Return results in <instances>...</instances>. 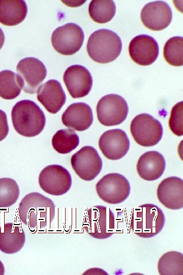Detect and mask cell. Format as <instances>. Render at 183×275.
Returning a JSON list of instances; mask_svg holds the SVG:
<instances>
[{
  "mask_svg": "<svg viewBox=\"0 0 183 275\" xmlns=\"http://www.w3.org/2000/svg\"><path fill=\"white\" fill-rule=\"evenodd\" d=\"M55 206L49 198L36 192L26 195L19 205L21 222L31 229L46 227L55 217Z\"/></svg>",
  "mask_w": 183,
  "mask_h": 275,
  "instance_id": "obj_1",
  "label": "cell"
},
{
  "mask_svg": "<svg viewBox=\"0 0 183 275\" xmlns=\"http://www.w3.org/2000/svg\"><path fill=\"white\" fill-rule=\"evenodd\" d=\"M11 117L15 130L26 137L38 135L46 123L43 111L30 100H22L17 102L12 108Z\"/></svg>",
  "mask_w": 183,
  "mask_h": 275,
  "instance_id": "obj_2",
  "label": "cell"
},
{
  "mask_svg": "<svg viewBox=\"0 0 183 275\" xmlns=\"http://www.w3.org/2000/svg\"><path fill=\"white\" fill-rule=\"evenodd\" d=\"M122 43L115 32L100 29L89 36L86 45L89 57L99 63H108L115 60L120 53Z\"/></svg>",
  "mask_w": 183,
  "mask_h": 275,
  "instance_id": "obj_3",
  "label": "cell"
},
{
  "mask_svg": "<svg viewBox=\"0 0 183 275\" xmlns=\"http://www.w3.org/2000/svg\"><path fill=\"white\" fill-rule=\"evenodd\" d=\"M165 218L163 211L152 204L141 205L133 209L130 227L137 236L149 238L159 234L163 229Z\"/></svg>",
  "mask_w": 183,
  "mask_h": 275,
  "instance_id": "obj_4",
  "label": "cell"
},
{
  "mask_svg": "<svg viewBox=\"0 0 183 275\" xmlns=\"http://www.w3.org/2000/svg\"><path fill=\"white\" fill-rule=\"evenodd\" d=\"M83 226L90 236L104 239L115 232V219L111 210L102 205L91 207L87 211Z\"/></svg>",
  "mask_w": 183,
  "mask_h": 275,
  "instance_id": "obj_5",
  "label": "cell"
},
{
  "mask_svg": "<svg viewBox=\"0 0 183 275\" xmlns=\"http://www.w3.org/2000/svg\"><path fill=\"white\" fill-rule=\"evenodd\" d=\"M130 130L135 142L144 147L157 144L161 140L163 132L161 123L145 113L138 115L132 120Z\"/></svg>",
  "mask_w": 183,
  "mask_h": 275,
  "instance_id": "obj_6",
  "label": "cell"
},
{
  "mask_svg": "<svg viewBox=\"0 0 183 275\" xmlns=\"http://www.w3.org/2000/svg\"><path fill=\"white\" fill-rule=\"evenodd\" d=\"M99 197L106 203L117 204L127 199L130 193V185L127 179L118 173L104 176L96 184Z\"/></svg>",
  "mask_w": 183,
  "mask_h": 275,
  "instance_id": "obj_7",
  "label": "cell"
},
{
  "mask_svg": "<svg viewBox=\"0 0 183 275\" xmlns=\"http://www.w3.org/2000/svg\"><path fill=\"white\" fill-rule=\"evenodd\" d=\"M96 111L99 121L103 125L111 126L119 125L125 120L129 107L123 97L111 94L100 99Z\"/></svg>",
  "mask_w": 183,
  "mask_h": 275,
  "instance_id": "obj_8",
  "label": "cell"
},
{
  "mask_svg": "<svg viewBox=\"0 0 183 275\" xmlns=\"http://www.w3.org/2000/svg\"><path fill=\"white\" fill-rule=\"evenodd\" d=\"M84 38L80 26L68 23L57 28L52 33L51 43L54 49L63 55H72L79 50Z\"/></svg>",
  "mask_w": 183,
  "mask_h": 275,
  "instance_id": "obj_9",
  "label": "cell"
},
{
  "mask_svg": "<svg viewBox=\"0 0 183 275\" xmlns=\"http://www.w3.org/2000/svg\"><path fill=\"white\" fill-rule=\"evenodd\" d=\"M16 70L22 89L25 93L30 94L36 93L47 75V69L44 64L34 57L21 60Z\"/></svg>",
  "mask_w": 183,
  "mask_h": 275,
  "instance_id": "obj_10",
  "label": "cell"
},
{
  "mask_svg": "<svg viewBox=\"0 0 183 275\" xmlns=\"http://www.w3.org/2000/svg\"><path fill=\"white\" fill-rule=\"evenodd\" d=\"M40 187L51 195L60 196L71 188L72 177L69 171L63 166L51 164L44 168L39 177Z\"/></svg>",
  "mask_w": 183,
  "mask_h": 275,
  "instance_id": "obj_11",
  "label": "cell"
},
{
  "mask_svg": "<svg viewBox=\"0 0 183 275\" xmlns=\"http://www.w3.org/2000/svg\"><path fill=\"white\" fill-rule=\"evenodd\" d=\"M71 163L76 174L85 181L94 179L102 168L101 158L96 149L89 146L83 147L74 154Z\"/></svg>",
  "mask_w": 183,
  "mask_h": 275,
  "instance_id": "obj_12",
  "label": "cell"
},
{
  "mask_svg": "<svg viewBox=\"0 0 183 275\" xmlns=\"http://www.w3.org/2000/svg\"><path fill=\"white\" fill-rule=\"evenodd\" d=\"M63 80L69 94L73 98L86 96L93 86V78L89 71L80 65L69 67L64 72Z\"/></svg>",
  "mask_w": 183,
  "mask_h": 275,
  "instance_id": "obj_13",
  "label": "cell"
},
{
  "mask_svg": "<svg viewBox=\"0 0 183 275\" xmlns=\"http://www.w3.org/2000/svg\"><path fill=\"white\" fill-rule=\"evenodd\" d=\"M140 17L145 26L152 31H161L171 23L172 13L165 2L157 1L146 4L142 8Z\"/></svg>",
  "mask_w": 183,
  "mask_h": 275,
  "instance_id": "obj_14",
  "label": "cell"
},
{
  "mask_svg": "<svg viewBox=\"0 0 183 275\" xmlns=\"http://www.w3.org/2000/svg\"><path fill=\"white\" fill-rule=\"evenodd\" d=\"M103 155L110 160H118L126 155L130 148V141L126 132L120 129L104 132L99 141Z\"/></svg>",
  "mask_w": 183,
  "mask_h": 275,
  "instance_id": "obj_15",
  "label": "cell"
},
{
  "mask_svg": "<svg viewBox=\"0 0 183 275\" xmlns=\"http://www.w3.org/2000/svg\"><path fill=\"white\" fill-rule=\"evenodd\" d=\"M159 52L157 41L150 36L142 34L130 42L129 52L132 60L140 65L148 66L157 59Z\"/></svg>",
  "mask_w": 183,
  "mask_h": 275,
  "instance_id": "obj_16",
  "label": "cell"
},
{
  "mask_svg": "<svg viewBox=\"0 0 183 275\" xmlns=\"http://www.w3.org/2000/svg\"><path fill=\"white\" fill-rule=\"evenodd\" d=\"M160 202L165 207L178 210L183 207V181L176 176L165 178L159 185L157 190Z\"/></svg>",
  "mask_w": 183,
  "mask_h": 275,
  "instance_id": "obj_17",
  "label": "cell"
},
{
  "mask_svg": "<svg viewBox=\"0 0 183 275\" xmlns=\"http://www.w3.org/2000/svg\"><path fill=\"white\" fill-rule=\"evenodd\" d=\"M37 94L38 101L51 114L57 113L66 100L60 83L55 79H50L39 86Z\"/></svg>",
  "mask_w": 183,
  "mask_h": 275,
  "instance_id": "obj_18",
  "label": "cell"
},
{
  "mask_svg": "<svg viewBox=\"0 0 183 275\" xmlns=\"http://www.w3.org/2000/svg\"><path fill=\"white\" fill-rule=\"evenodd\" d=\"M62 121L66 127L79 131L85 130L93 122L92 109L84 102L72 103L63 114Z\"/></svg>",
  "mask_w": 183,
  "mask_h": 275,
  "instance_id": "obj_19",
  "label": "cell"
},
{
  "mask_svg": "<svg viewBox=\"0 0 183 275\" xmlns=\"http://www.w3.org/2000/svg\"><path fill=\"white\" fill-rule=\"evenodd\" d=\"M165 168L164 156L156 151H147L143 154L136 165L139 176L146 181H154L160 178Z\"/></svg>",
  "mask_w": 183,
  "mask_h": 275,
  "instance_id": "obj_20",
  "label": "cell"
},
{
  "mask_svg": "<svg viewBox=\"0 0 183 275\" xmlns=\"http://www.w3.org/2000/svg\"><path fill=\"white\" fill-rule=\"evenodd\" d=\"M25 241L23 229L19 225L6 223L0 231V250L6 254H14L19 251Z\"/></svg>",
  "mask_w": 183,
  "mask_h": 275,
  "instance_id": "obj_21",
  "label": "cell"
},
{
  "mask_svg": "<svg viewBox=\"0 0 183 275\" xmlns=\"http://www.w3.org/2000/svg\"><path fill=\"white\" fill-rule=\"evenodd\" d=\"M27 7L23 0H0V23L7 26L16 25L24 20Z\"/></svg>",
  "mask_w": 183,
  "mask_h": 275,
  "instance_id": "obj_22",
  "label": "cell"
},
{
  "mask_svg": "<svg viewBox=\"0 0 183 275\" xmlns=\"http://www.w3.org/2000/svg\"><path fill=\"white\" fill-rule=\"evenodd\" d=\"M158 269L161 275H183V255L176 251H170L160 258Z\"/></svg>",
  "mask_w": 183,
  "mask_h": 275,
  "instance_id": "obj_23",
  "label": "cell"
},
{
  "mask_svg": "<svg viewBox=\"0 0 183 275\" xmlns=\"http://www.w3.org/2000/svg\"><path fill=\"white\" fill-rule=\"evenodd\" d=\"M79 144V138L75 131L71 129L57 131L52 139L54 150L60 154H67L75 149Z\"/></svg>",
  "mask_w": 183,
  "mask_h": 275,
  "instance_id": "obj_24",
  "label": "cell"
},
{
  "mask_svg": "<svg viewBox=\"0 0 183 275\" xmlns=\"http://www.w3.org/2000/svg\"><path fill=\"white\" fill-rule=\"evenodd\" d=\"M116 12V6L113 1H92L88 7L90 18L98 23H105L110 21Z\"/></svg>",
  "mask_w": 183,
  "mask_h": 275,
  "instance_id": "obj_25",
  "label": "cell"
},
{
  "mask_svg": "<svg viewBox=\"0 0 183 275\" xmlns=\"http://www.w3.org/2000/svg\"><path fill=\"white\" fill-rule=\"evenodd\" d=\"M21 89L17 74L9 70L0 72V97L8 100L15 99Z\"/></svg>",
  "mask_w": 183,
  "mask_h": 275,
  "instance_id": "obj_26",
  "label": "cell"
},
{
  "mask_svg": "<svg viewBox=\"0 0 183 275\" xmlns=\"http://www.w3.org/2000/svg\"><path fill=\"white\" fill-rule=\"evenodd\" d=\"M164 57L166 61L174 66L183 65V38L175 36L170 38L164 46Z\"/></svg>",
  "mask_w": 183,
  "mask_h": 275,
  "instance_id": "obj_27",
  "label": "cell"
},
{
  "mask_svg": "<svg viewBox=\"0 0 183 275\" xmlns=\"http://www.w3.org/2000/svg\"><path fill=\"white\" fill-rule=\"evenodd\" d=\"M19 196V188L15 180L9 178H0V208L14 204Z\"/></svg>",
  "mask_w": 183,
  "mask_h": 275,
  "instance_id": "obj_28",
  "label": "cell"
},
{
  "mask_svg": "<svg viewBox=\"0 0 183 275\" xmlns=\"http://www.w3.org/2000/svg\"><path fill=\"white\" fill-rule=\"evenodd\" d=\"M183 102L174 105L171 111L169 126L171 131L177 136L183 134Z\"/></svg>",
  "mask_w": 183,
  "mask_h": 275,
  "instance_id": "obj_29",
  "label": "cell"
},
{
  "mask_svg": "<svg viewBox=\"0 0 183 275\" xmlns=\"http://www.w3.org/2000/svg\"><path fill=\"white\" fill-rule=\"evenodd\" d=\"M9 132V127L6 114L0 109V142L3 140Z\"/></svg>",
  "mask_w": 183,
  "mask_h": 275,
  "instance_id": "obj_30",
  "label": "cell"
},
{
  "mask_svg": "<svg viewBox=\"0 0 183 275\" xmlns=\"http://www.w3.org/2000/svg\"><path fill=\"white\" fill-rule=\"evenodd\" d=\"M5 42V35L3 30L0 28V49L3 46Z\"/></svg>",
  "mask_w": 183,
  "mask_h": 275,
  "instance_id": "obj_31",
  "label": "cell"
},
{
  "mask_svg": "<svg viewBox=\"0 0 183 275\" xmlns=\"http://www.w3.org/2000/svg\"><path fill=\"white\" fill-rule=\"evenodd\" d=\"M5 273V268L3 263L0 261V275H3Z\"/></svg>",
  "mask_w": 183,
  "mask_h": 275,
  "instance_id": "obj_32",
  "label": "cell"
}]
</instances>
